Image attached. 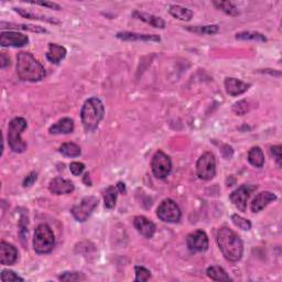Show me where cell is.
Listing matches in <instances>:
<instances>
[{"mask_svg": "<svg viewBox=\"0 0 282 282\" xmlns=\"http://www.w3.org/2000/svg\"><path fill=\"white\" fill-rule=\"evenodd\" d=\"M216 242L226 260L237 262L242 259L244 254L243 240L229 227L224 226L218 229Z\"/></svg>", "mask_w": 282, "mask_h": 282, "instance_id": "6da1fadb", "label": "cell"}, {"mask_svg": "<svg viewBox=\"0 0 282 282\" xmlns=\"http://www.w3.org/2000/svg\"><path fill=\"white\" fill-rule=\"evenodd\" d=\"M17 75L21 81L39 82L44 79L43 65L29 52H20L17 56Z\"/></svg>", "mask_w": 282, "mask_h": 282, "instance_id": "7a4b0ae2", "label": "cell"}, {"mask_svg": "<svg viewBox=\"0 0 282 282\" xmlns=\"http://www.w3.org/2000/svg\"><path fill=\"white\" fill-rule=\"evenodd\" d=\"M105 113L102 101L97 97H90L84 103L81 111V119L84 129L89 133L94 131L101 124Z\"/></svg>", "mask_w": 282, "mask_h": 282, "instance_id": "3957f363", "label": "cell"}, {"mask_svg": "<svg viewBox=\"0 0 282 282\" xmlns=\"http://www.w3.org/2000/svg\"><path fill=\"white\" fill-rule=\"evenodd\" d=\"M28 122L22 117H16L9 122L8 126V143L9 147L16 153H22L27 150V143L21 138V134L27 129Z\"/></svg>", "mask_w": 282, "mask_h": 282, "instance_id": "277c9868", "label": "cell"}, {"mask_svg": "<svg viewBox=\"0 0 282 282\" xmlns=\"http://www.w3.org/2000/svg\"><path fill=\"white\" fill-rule=\"evenodd\" d=\"M54 245H56V237L51 227L47 224H41L36 227L33 238L34 252L39 254H49L53 250Z\"/></svg>", "mask_w": 282, "mask_h": 282, "instance_id": "5b68a950", "label": "cell"}, {"mask_svg": "<svg viewBox=\"0 0 282 282\" xmlns=\"http://www.w3.org/2000/svg\"><path fill=\"white\" fill-rule=\"evenodd\" d=\"M197 174L201 180L210 181L216 174V160L212 152L203 153L197 162Z\"/></svg>", "mask_w": 282, "mask_h": 282, "instance_id": "8992f818", "label": "cell"}, {"mask_svg": "<svg viewBox=\"0 0 282 282\" xmlns=\"http://www.w3.org/2000/svg\"><path fill=\"white\" fill-rule=\"evenodd\" d=\"M98 206V199L95 197H86L82 201L73 206L71 210L72 215L77 222L84 223L92 215L95 208Z\"/></svg>", "mask_w": 282, "mask_h": 282, "instance_id": "52a82bcc", "label": "cell"}, {"mask_svg": "<svg viewBox=\"0 0 282 282\" xmlns=\"http://www.w3.org/2000/svg\"><path fill=\"white\" fill-rule=\"evenodd\" d=\"M151 168L154 176H156L157 179L163 180L171 173L172 161L168 154L161 151V150H159V151L154 153L152 158Z\"/></svg>", "mask_w": 282, "mask_h": 282, "instance_id": "ba28073f", "label": "cell"}, {"mask_svg": "<svg viewBox=\"0 0 282 282\" xmlns=\"http://www.w3.org/2000/svg\"><path fill=\"white\" fill-rule=\"evenodd\" d=\"M157 215L162 222L177 223L181 220V210L173 199L167 198L159 205Z\"/></svg>", "mask_w": 282, "mask_h": 282, "instance_id": "9c48e42d", "label": "cell"}, {"mask_svg": "<svg viewBox=\"0 0 282 282\" xmlns=\"http://www.w3.org/2000/svg\"><path fill=\"white\" fill-rule=\"evenodd\" d=\"M256 190H257L256 185L244 184L242 186H239L237 190H235L234 192L229 195V198L236 208H238L240 212H246L248 199L254 191Z\"/></svg>", "mask_w": 282, "mask_h": 282, "instance_id": "30bf717a", "label": "cell"}, {"mask_svg": "<svg viewBox=\"0 0 282 282\" xmlns=\"http://www.w3.org/2000/svg\"><path fill=\"white\" fill-rule=\"evenodd\" d=\"M186 245L192 253H203L208 249V237L205 231L197 229L188 235Z\"/></svg>", "mask_w": 282, "mask_h": 282, "instance_id": "8fae6325", "label": "cell"}, {"mask_svg": "<svg viewBox=\"0 0 282 282\" xmlns=\"http://www.w3.org/2000/svg\"><path fill=\"white\" fill-rule=\"evenodd\" d=\"M28 43V36L19 32H15V31L1 32V34H0V44H1V47L22 48Z\"/></svg>", "mask_w": 282, "mask_h": 282, "instance_id": "7c38bea8", "label": "cell"}, {"mask_svg": "<svg viewBox=\"0 0 282 282\" xmlns=\"http://www.w3.org/2000/svg\"><path fill=\"white\" fill-rule=\"evenodd\" d=\"M74 184L70 180H65L61 176L54 177L51 180L49 184L50 192L56 195H63V194H70L74 191Z\"/></svg>", "mask_w": 282, "mask_h": 282, "instance_id": "4fadbf2b", "label": "cell"}, {"mask_svg": "<svg viewBox=\"0 0 282 282\" xmlns=\"http://www.w3.org/2000/svg\"><path fill=\"white\" fill-rule=\"evenodd\" d=\"M18 260V250L13 245L7 242L0 243V263L3 266H11Z\"/></svg>", "mask_w": 282, "mask_h": 282, "instance_id": "5bb4252c", "label": "cell"}, {"mask_svg": "<svg viewBox=\"0 0 282 282\" xmlns=\"http://www.w3.org/2000/svg\"><path fill=\"white\" fill-rule=\"evenodd\" d=\"M134 225L138 233L141 234L145 238H152L153 235L156 234L157 227L154 223L148 220L144 216H136L134 218Z\"/></svg>", "mask_w": 282, "mask_h": 282, "instance_id": "9a60e30c", "label": "cell"}, {"mask_svg": "<svg viewBox=\"0 0 282 282\" xmlns=\"http://www.w3.org/2000/svg\"><path fill=\"white\" fill-rule=\"evenodd\" d=\"M250 84L245 83V82L237 80V79H234V77H227L225 80V88H226V92L230 96H239V95L244 94L245 92H247V90L250 88Z\"/></svg>", "mask_w": 282, "mask_h": 282, "instance_id": "2e32d148", "label": "cell"}, {"mask_svg": "<svg viewBox=\"0 0 282 282\" xmlns=\"http://www.w3.org/2000/svg\"><path fill=\"white\" fill-rule=\"evenodd\" d=\"M276 199H277L276 194L268 192V191L259 193L257 197L254 198L252 204H250V210H252L253 213L261 212L263 208H265L267 205H269L271 202L276 201Z\"/></svg>", "mask_w": 282, "mask_h": 282, "instance_id": "e0dca14e", "label": "cell"}, {"mask_svg": "<svg viewBox=\"0 0 282 282\" xmlns=\"http://www.w3.org/2000/svg\"><path fill=\"white\" fill-rule=\"evenodd\" d=\"M73 130H74V121L71 118L65 117L50 127L49 133L51 135H67L72 134Z\"/></svg>", "mask_w": 282, "mask_h": 282, "instance_id": "ac0fdd59", "label": "cell"}, {"mask_svg": "<svg viewBox=\"0 0 282 282\" xmlns=\"http://www.w3.org/2000/svg\"><path fill=\"white\" fill-rule=\"evenodd\" d=\"M117 38L122 41H143V42H160V36L157 34H142L136 32H118Z\"/></svg>", "mask_w": 282, "mask_h": 282, "instance_id": "d6986e66", "label": "cell"}, {"mask_svg": "<svg viewBox=\"0 0 282 282\" xmlns=\"http://www.w3.org/2000/svg\"><path fill=\"white\" fill-rule=\"evenodd\" d=\"M66 49L62 45H58L56 43H50L49 50L47 52V58L53 63V64H58L62 60H64L66 56Z\"/></svg>", "mask_w": 282, "mask_h": 282, "instance_id": "ffe728a7", "label": "cell"}, {"mask_svg": "<svg viewBox=\"0 0 282 282\" xmlns=\"http://www.w3.org/2000/svg\"><path fill=\"white\" fill-rule=\"evenodd\" d=\"M133 16L135 18H137V19L145 22V24L154 27V28H159V29H165L166 28V21L160 17H157L154 15H149V13L140 12V11H135L133 13Z\"/></svg>", "mask_w": 282, "mask_h": 282, "instance_id": "44dd1931", "label": "cell"}, {"mask_svg": "<svg viewBox=\"0 0 282 282\" xmlns=\"http://www.w3.org/2000/svg\"><path fill=\"white\" fill-rule=\"evenodd\" d=\"M13 10L19 13L21 17L26 18V19L40 20V21L49 22V24H53V25H60V21H58L57 19H56V18L43 16V15H39V13L29 11V10H27V9H22V8H13Z\"/></svg>", "mask_w": 282, "mask_h": 282, "instance_id": "7402d4cb", "label": "cell"}, {"mask_svg": "<svg viewBox=\"0 0 282 282\" xmlns=\"http://www.w3.org/2000/svg\"><path fill=\"white\" fill-rule=\"evenodd\" d=\"M0 28L1 29H18V30H26V31H31V32L35 33H45L47 30L44 28H41L39 26H31V25H19V24H12V22H4L1 21L0 24Z\"/></svg>", "mask_w": 282, "mask_h": 282, "instance_id": "603a6c76", "label": "cell"}, {"mask_svg": "<svg viewBox=\"0 0 282 282\" xmlns=\"http://www.w3.org/2000/svg\"><path fill=\"white\" fill-rule=\"evenodd\" d=\"M118 191L117 186L112 185L108 186V188L103 192V197H104V202H105V207L108 208V210H113V207L116 205V201H117V197H118Z\"/></svg>", "mask_w": 282, "mask_h": 282, "instance_id": "cb8c5ba5", "label": "cell"}, {"mask_svg": "<svg viewBox=\"0 0 282 282\" xmlns=\"http://www.w3.org/2000/svg\"><path fill=\"white\" fill-rule=\"evenodd\" d=\"M248 161L254 167L262 168L265 165V156L262 150L259 147H253L248 152Z\"/></svg>", "mask_w": 282, "mask_h": 282, "instance_id": "d4e9b609", "label": "cell"}, {"mask_svg": "<svg viewBox=\"0 0 282 282\" xmlns=\"http://www.w3.org/2000/svg\"><path fill=\"white\" fill-rule=\"evenodd\" d=\"M169 12L171 16L182 21H190L193 17V12L188 8H184L182 6H177V4H173L169 9Z\"/></svg>", "mask_w": 282, "mask_h": 282, "instance_id": "484cf974", "label": "cell"}, {"mask_svg": "<svg viewBox=\"0 0 282 282\" xmlns=\"http://www.w3.org/2000/svg\"><path fill=\"white\" fill-rule=\"evenodd\" d=\"M206 274L214 281H231V278L228 276V274H227L222 267L212 266L207 268Z\"/></svg>", "mask_w": 282, "mask_h": 282, "instance_id": "4316f807", "label": "cell"}, {"mask_svg": "<svg viewBox=\"0 0 282 282\" xmlns=\"http://www.w3.org/2000/svg\"><path fill=\"white\" fill-rule=\"evenodd\" d=\"M58 151H60V153H62L63 156L69 157V158H76V157L81 156L80 145H77L76 143H73V142L63 143Z\"/></svg>", "mask_w": 282, "mask_h": 282, "instance_id": "83f0119b", "label": "cell"}, {"mask_svg": "<svg viewBox=\"0 0 282 282\" xmlns=\"http://www.w3.org/2000/svg\"><path fill=\"white\" fill-rule=\"evenodd\" d=\"M186 30L191 31V32L194 33H198V34H208V35H213L216 34L218 32V26L216 25H212V26H190V27H185Z\"/></svg>", "mask_w": 282, "mask_h": 282, "instance_id": "f1b7e54d", "label": "cell"}, {"mask_svg": "<svg viewBox=\"0 0 282 282\" xmlns=\"http://www.w3.org/2000/svg\"><path fill=\"white\" fill-rule=\"evenodd\" d=\"M236 40H242V41H258V42H266L267 38L262 33L259 32H253V31H245V32H240L236 34Z\"/></svg>", "mask_w": 282, "mask_h": 282, "instance_id": "f546056e", "label": "cell"}, {"mask_svg": "<svg viewBox=\"0 0 282 282\" xmlns=\"http://www.w3.org/2000/svg\"><path fill=\"white\" fill-rule=\"evenodd\" d=\"M213 4L217 9L224 11L226 15H228V16H237L239 13L237 7H236L233 2H230V1H214Z\"/></svg>", "mask_w": 282, "mask_h": 282, "instance_id": "4dcf8cb0", "label": "cell"}, {"mask_svg": "<svg viewBox=\"0 0 282 282\" xmlns=\"http://www.w3.org/2000/svg\"><path fill=\"white\" fill-rule=\"evenodd\" d=\"M135 271H136V279H135L136 282H144L151 278V272H150V270H148L147 268L136 266Z\"/></svg>", "mask_w": 282, "mask_h": 282, "instance_id": "1f68e13d", "label": "cell"}, {"mask_svg": "<svg viewBox=\"0 0 282 282\" xmlns=\"http://www.w3.org/2000/svg\"><path fill=\"white\" fill-rule=\"evenodd\" d=\"M58 279L61 281H81V280H85V276L82 272H77V271H66L63 272V274L58 277Z\"/></svg>", "mask_w": 282, "mask_h": 282, "instance_id": "d6a6232c", "label": "cell"}, {"mask_svg": "<svg viewBox=\"0 0 282 282\" xmlns=\"http://www.w3.org/2000/svg\"><path fill=\"white\" fill-rule=\"evenodd\" d=\"M231 221H233L236 227H238V228L243 230H249L252 228V223H250V221L237 215V214H234V215L231 216Z\"/></svg>", "mask_w": 282, "mask_h": 282, "instance_id": "836d02e7", "label": "cell"}, {"mask_svg": "<svg viewBox=\"0 0 282 282\" xmlns=\"http://www.w3.org/2000/svg\"><path fill=\"white\" fill-rule=\"evenodd\" d=\"M1 281L2 282H15V281H24V278L18 276L15 271L11 270H2L1 272Z\"/></svg>", "mask_w": 282, "mask_h": 282, "instance_id": "e575fe53", "label": "cell"}, {"mask_svg": "<svg viewBox=\"0 0 282 282\" xmlns=\"http://www.w3.org/2000/svg\"><path fill=\"white\" fill-rule=\"evenodd\" d=\"M70 170L73 175L79 176L83 173V171L85 170V166L81 162H72L70 165Z\"/></svg>", "mask_w": 282, "mask_h": 282, "instance_id": "d590c367", "label": "cell"}, {"mask_svg": "<svg viewBox=\"0 0 282 282\" xmlns=\"http://www.w3.org/2000/svg\"><path fill=\"white\" fill-rule=\"evenodd\" d=\"M19 228H20V236L21 239H26V236H28V217L22 216L20 223H19Z\"/></svg>", "mask_w": 282, "mask_h": 282, "instance_id": "8d00e7d4", "label": "cell"}, {"mask_svg": "<svg viewBox=\"0 0 282 282\" xmlns=\"http://www.w3.org/2000/svg\"><path fill=\"white\" fill-rule=\"evenodd\" d=\"M29 3L38 4V6L47 7V8H50V9H54V10H61L60 4H57L56 2H51V1H30Z\"/></svg>", "mask_w": 282, "mask_h": 282, "instance_id": "74e56055", "label": "cell"}, {"mask_svg": "<svg viewBox=\"0 0 282 282\" xmlns=\"http://www.w3.org/2000/svg\"><path fill=\"white\" fill-rule=\"evenodd\" d=\"M270 151H271L272 156H274V158L276 159L277 163H278V166L281 167V161H282V157H281V145H275V147H271V148H270Z\"/></svg>", "mask_w": 282, "mask_h": 282, "instance_id": "f35d334b", "label": "cell"}, {"mask_svg": "<svg viewBox=\"0 0 282 282\" xmlns=\"http://www.w3.org/2000/svg\"><path fill=\"white\" fill-rule=\"evenodd\" d=\"M35 181H36V173L35 172H31V173L24 180V186L25 188H30L31 185H33Z\"/></svg>", "mask_w": 282, "mask_h": 282, "instance_id": "ab89813d", "label": "cell"}, {"mask_svg": "<svg viewBox=\"0 0 282 282\" xmlns=\"http://www.w3.org/2000/svg\"><path fill=\"white\" fill-rule=\"evenodd\" d=\"M9 64H10V58L6 56V53L2 52L1 56H0V67L4 69V67H7Z\"/></svg>", "mask_w": 282, "mask_h": 282, "instance_id": "60d3db41", "label": "cell"}, {"mask_svg": "<svg viewBox=\"0 0 282 282\" xmlns=\"http://www.w3.org/2000/svg\"><path fill=\"white\" fill-rule=\"evenodd\" d=\"M116 186L120 193H124V194L126 193V186L124 183H122V182H119V183H118Z\"/></svg>", "mask_w": 282, "mask_h": 282, "instance_id": "b9f144b4", "label": "cell"}, {"mask_svg": "<svg viewBox=\"0 0 282 282\" xmlns=\"http://www.w3.org/2000/svg\"><path fill=\"white\" fill-rule=\"evenodd\" d=\"M84 182H85V183L87 184L88 186L92 185V182L89 181V174H88V173H86V174L84 175Z\"/></svg>", "mask_w": 282, "mask_h": 282, "instance_id": "7bdbcfd3", "label": "cell"}]
</instances>
